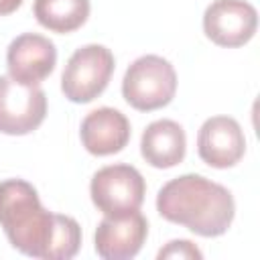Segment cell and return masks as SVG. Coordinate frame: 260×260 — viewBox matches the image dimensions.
<instances>
[{
	"mask_svg": "<svg viewBox=\"0 0 260 260\" xmlns=\"http://www.w3.org/2000/svg\"><path fill=\"white\" fill-rule=\"evenodd\" d=\"M79 136L87 152L95 156H108L120 152L128 144L130 122L120 110L104 106L83 118Z\"/></svg>",
	"mask_w": 260,
	"mask_h": 260,
	"instance_id": "cell-11",
	"label": "cell"
},
{
	"mask_svg": "<svg viewBox=\"0 0 260 260\" xmlns=\"http://www.w3.org/2000/svg\"><path fill=\"white\" fill-rule=\"evenodd\" d=\"M156 211L167 221L185 225L197 236L217 238L232 225L236 203L223 185L189 173L160 187Z\"/></svg>",
	"mask_w": 260,
	"mask_h": 260,
	"instance_id": "cell-2",
	"label": "cell"
},
{
	"mask_svg": "<svg viewBox=\"0 0 260 260\" xmlns=\"http://www.w3.org/2000/svg\"><path fill=\"white\" fill-rule=\"evenodd\" d=\"M148 236V221L140 211L106 215L95 228V252L104 260L134 258Z\"/></svg>",
	"mask_w": 260,
	"mask_h": 260,
	"instance_id": "cell-8",
	"label": "cell"
},
{
	"mask_svg": "<svg viewBox=\"0 0 260 260\" xmlns=\"http://www.w3.org/2000/svg\"><path fill=\"white\" fill-rule=\"evenodd\" d=\"M0 228L22 254L43 260H69L79 252L81 228L43 207L37 189L22 179L0 183Z\"/></svg>",
	"mask_w": 260,
	"mask_h": 260,
	"instance_id": "cell-1",
	"label": "cell"
},
{
	"mask_svg": "<svg viewBox=\"0 0 260 260\" xmlns=\"http://www.w3.org/2000/svg\"><path fill=\"white\" fill-rule=\"evenodd\" d=\"M20 4H22V0H0V16L12 14Z\"/></svg>",
	"mask_w": 260,
	"mask_h": 260,
	"instance_id": "cell-15",
	"label": "cell"
},
{
	"mask_svg": "<svg viewBox=\"0 0 260 260\" xmlns=\"http://www.w3.org/2000/svg\"><path fill=\"white\" fill-rule=\"evenodd\" d=\"M197 152L213 169H228L240 162L246 152V136L238 120L230 116L207 118L197 134Z\"/></svg>",
	"mask_w": 260,
	"mask_h": 260,
	"instance_id": "cell-10",
	"label": "cell"
},
{
	"mask_svg": "<svg viewBox=\"0 0 260 260\" xmlns=\"http://www.w3.org/2000/svg\"><path fill=\"white\" fill-rule=\"evenodd\" d=\"M258 26V12L246 0H213L203 14V30L219 47L246 45Z\"/></svg>",
	"mask_w": 260,
	"mask_h": 260,
	"instance_id": "cell-7",
	"label": "cell"
},
{
	"mask_svg": "<svg viewBox=\"0 0 260 260\" xmlns=\"http://www.w3.org/2000/svg\"><path fill=\"white\" fill-rule=\"evenodd\" d=\"M177 91L175 67L158 55H142L126 69L122 79L124 100L138 112H152L171 104Z\"/></svg>",
	"mask_w": 260,
	"mask_h": 260,
	"instance_id": "cell-3",
	"label": "cell"
},
{
	"mask_svg": "<svg viewBox=\"0 0 260 260\" xmlns=\"http://www.w3.org/2000/svg\"><path fill=\"white\" fill-rule=\"evenodd\" d=\"M57 65V49L53 41L37 32L18 35L6 51V67L12 79L39 85L47 79Z\"/></svg>",
	"mask_w": 260,
	"mask_h": 260,
	"instance_id": "cell-9",
	"label": "cell"
},
{
	"mask_svg": "<svg viewBox=\"0 0 260 260\" xmlns=\"http://www.w3.org/2000/svg\"><path fill=\"white\" fill-rule=\"evenodd\" d=\"M114 55L104 45L79 47L67 61L61 75V91L73 104L93 102L110 83Z\"/></svg>",
	"mask_w": 260,
	"mask_h": 260,
	"instance_id": "cell-4",
	"label": "cell"
},
{
	"mask_svg": "<svg viewBox=\"0 0 260 260\" xmlns=\"http://www.w3.org/2000/svg\"><path fill=\"white\" fill-rule=\"evenodd\" d=\"M47 116V95L39 85H26L0 75V132L22 136L37 130Z\"/></svg>",
	"mask_w": 260,
	"mask_h": 260,
	"instance_id": "cell-6",
	"label": "cell"
},
{
	"mask_svg": "<svg viewBox=\"0 0 260 260\" xmlns=\"http://www.w3.org/2000/svg\"><path fill=\"white\" fill-rule=\"evenodd\" d=\"M146 193L144 177L130 165H108L102 167L89 185L93 205L104 215H124L138 211Z\"/></svg>",
	"mask_w": 260,
	"mask_h": 260,
	"instance_id": "cell-5",
	"label": "cell"
},
{
	"mask_svg": "<svg viewBox=\"0 0 260 260\" xmlns=\"http://www.w3.org/2000/svg\"><path fill=\"white\" fill-rule=\"evenodd\" d=\"M32 12L41 26L67 35L85 24L89 16V0H35Z\"/></svg>",
	"mask_w": 260,
	"mask_h": 260,
	"instance_id": "cell-13",
	"label": "cell"
},
{
	"mask_svg": "<svg viewBox=\"0 0 260 260\" xmlns=\"http://www.w3.org/2000/svg\"><path fill=\"white\" fill-rule=\"evenodd\" d=\"M187 136L179 122L162 118L146 126L140 138V152L154 169H171L185 158Z\"/></svg>",
	"mask_w": 260,
	"mask_h": 260,
	"instance_id": "cell-12",
	"label": "cell"
},
{
	"mask_svg": "<svg viewBox=\"0 0 260 260\" xmlns=\"http://www.w3.org/2000/svg\"><path fill=\"white\" fill-rule=\"evenodd\" d=\"M203 254L199 252V248L189 242V240H173L169 242L160 252H158V258H201Z\"/></svg>",
	"mask_w": 260,
	"mask_h": 260,
	"instance_id": "cell-14",
	"label": "cell"
}]
</instances>
